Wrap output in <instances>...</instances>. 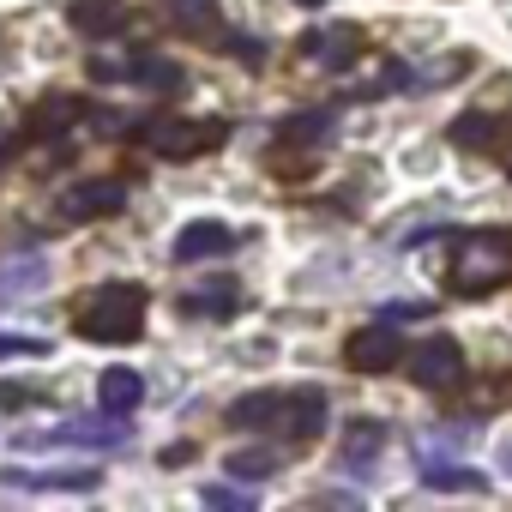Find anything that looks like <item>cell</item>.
<instances>
[{"label": "cell", "instance_id": "1", "mask_svg": "<svg viewBox=\"0 0 512 512\" xmlns=\"http://www.w3.org/2000/svg\"><path fill=\"white\" fill-rule=\"evenodd\" d=\"M500 284H512V235L506 229L452 235V290L458 296H488Z\"/></svg>", "mask_w": 512, "mask_h": 512}, {"label": "cell", "instance_id": "2", "mask_svg": "<svg viewBox=\"0 0 512 512\" xmlns=\"http://www.w3.org/2000/svg\"><path fill=\"white\" fill-rule=\"evenodd\" d=\"M145 332V290L139 284H103L79 302V338L91 344H133Z\"/></svg>", "mask_w": 512, "mask_h": 512}, {"label": "cell", "instance_id": "3", "mask_svg": "<svg viewBox=\"0 0 512 512\" xmlns=\"http://www.w3.org/2000/svg\"><path fill=\"white\" fill-rule=\"evenodd\" d=\"M223 139H229L223 121H145L139 127V145L151 157H169V163H187L199 151H217Z\"/></svg>", "mask_w": 512, "mask_h": 512}, {"label": "cell", "instance_id": "4", "mask_svg": "<svg viewBox=\"0 0 512 512\" xmlns=\"http://www.w3.org/2000/svg\"><path fill=\"white\" fill-rule=\"evenodd\" d=\"M410 380H416L422 392L452 398V392L464 386V350H458L452 338H428V344H416V350H410Z\"/></svg>", "mask_w": 512, "mask_h": 512}, {"label": "cell", "instance_id": "5", "mask_svg": "<svg viewBox=\"0 0 512 512\" xmlns=\"http://www.w3.org/2000/svg\"><path fill=\"white\" fill-rule=\"evenodd\" d=\"M344 362H350L356 374H386L392 362H404V338H398V326H392V320H368V326H356V332L344 338Z\"/></svg>", "mask_w": 512, "mask_h": 512}, {"label": "cell", "instance_id": "6", "mask_svg": "<svg viewBox=\"0 0 512 512\" xmlns=\"http://www.w3.org/2000/svg\"><path fill=\"white\" fill-rule=\"evenodd\" d=\"M133 434H127V422L121 416H85V422H55V428H43V434H25L19 446H127Z\"/></svg>", "mask_w": 512, "mask_h": 512}, {"label": "cell", "instance_id": "7", "mask_svg": "<svg viewBox=\"0 0 512 512\" xmlns=\"http://www.w3.org/2000/svg\"><path fill=\"white\" fill-rule=\"evenodd\" d=\"M121 205H127V187H121V181H73V187H61V199H55V217H67V223H85V217L121 211Z\"/></svg>", "mask_w": 512, "mask_h": 512}, {"label": "cell", "instance_id": "8", "mask_svg": "<svg viewBox=\"0 0 512 512\" xmlns=\"http://www.w3.org/2000/svg\"><path fill=\"white\" fill-rule=\"evenodd\" d=\"M380 452H386V422H380V416H356V422H344L338 464H344L350 476H374Z\"/></svg>", "mask_w": 512, "mask_h": 512}, {"label": "cell", "instance_id": "9", "mask_svg": "<svg viewBox=\"0 0 512 512\" xmlns=\"http://www.w3.org/2000/svg\"><path fill=\"white\" fill-rule=\"evenodd\" d=\"M235 247V229L229 223H217V217H199V223H187L181 235H175V260H211V253H229Z\"/></svg>", "mask_w": 512, "mask_h": 512}, {"label": "cell", "instance_id": "10", "mask_svg": "<svg viewBox=\"0 0 512 512\" xmlns=\"http://www.w3.org/2000/svg\"><path fill=\"white\" fill-rule=\"evenodd\" d=\"M284 434L296 440V446H308L320 428H326V392L320 386H302V392H284Z\"/></svg>", "mask_w": 512, "mask_h": 512}, {"label": "cell", "instance_id": "11", "mask_svg": "<svg viewBox=\"0 0 512 512\" xmlns=\"http://www.w3.org/2000/svg\"><path fill=\"white\" fill-rule=\"evenodd\" d=\"M0 488H43V494H91L97 470H7Z\"/></svg>", "mask_w": 512, "mask_h": 512}, {"label": "cell", "instance_id": "12", "mask_svg": "<svg viewBox=\"0 0 512 512\" xmlns=\"http://www.w3.org/2000/svg\"><path fill=\"white\" fill-rule=\"evenodd\" d=\"M67 19L85 37H121L127 31V0H73Z\"/></svg>", "mask_w": 512, "mask_h": 512}, {"label": "cell", "instance_id": "13", "mask_svg": "<svg viewBox=\"0 0 512 512\" xmlns=\"http://www.w3.org/2000/svg\"><path fill=\"white\" fill-rule=\"evenodd\" d=\"M302 55H314V61H326V67H344V61H356V55H362V31H356V25L308 31V37H302Z\"/></svg>", "mask_w": 512, "mask_h": 512}, {"label": "cell", "instance_id": "14", "mask_svg": "<svg viewBox=\"0 0 512 512\" xmlns=\"http://www.w3.org/2000/svg\"><path fill=\"white\" fill-rule=\"evenodd\" d=\"M139 398H145V380H139L133 368H103V380H97V410L127 416V410H139Z\"/></svg>", "mask_w": 512, "mask_h": 512}, {"label": "cell", "instance_id": "15", "mask_svg": "<svg viewBox=\"0 0 512 512\" xmlns=\"http://www.w3.org/2000/svg\"><path fill=\"white\" fill-rule=\"evenodd\" d=\"M163 7V19L175 25V31H187V37H211L223 19H217V0H157Z\"/></svg>", "mask_w": 512, "mask_h": 512}, {"label": "cell", "instance_id": "16", "mask_svg": "<svg viewBox=\"0 0 512 512\" xmlns=\"http://www.w3.org/2000/svg\"><path fill=\"white\" fill-rule=\"evenodd\" d=\"M278 410H284V392H247V398H235V404H229V416H223V422L253 434V428H272V416H278Z\"/></svg>", "mask_w": 512, "mask_h": 512}, {"label": "cell", "instance_id": "17", "mask_svg": "<svg viewBox=\"0 0 512 512\" xmlns=\"http://www.w3.org/2000/svg\"><path fill=\"white\" fill-rule=\"evenodd\" d=\"M79 115H85V103H79V97H43V103L31 109V133L55 139V133H67Z\"/></svg>", "mask_w": 512, "mask_h": 512}, {"label": "cell", "instance_id": "18", "mask_svg": "<svg viewBox=\"0 0 512 512\" xmlns=\"http://www.w3.org/2000/svg\"><path fill=\"white\" fill-rule=\"evenodd\" d=\"M127 79L145 85V91H175V85H181V67L163 61V55H133V61H127Z\"/></svg>", "mask_w": 512, "mask_h": 512}, {"label": "cell", "instance_id": "19", "mask_svg": "<svg viewBox=\"0 0 512 512\" xmlns=\"http://www.w3.org/2000/svg\"><path fill=\"white\" fill-rule=\"evenodd\" d=\"M31 290H43V260L37 253H19V260L0 266V296H31Z\"/></svg>", "mask_w": 512, "mask_h": 512}, {"label": "cell", "instance_id": "20", "mask_svg": "<svg viewBox=\"0 0 512 512\" xmlns=\"http://www.w3.org/2000/svg\"><path fill=\"white\" fill-rule=\"evenodd\" d=\"M422 482H428V488H446V494H476V488H488L476 470H452V464H434V458H422Z\"/></svg>", "mask_w": 512, "mask_h": 512}, {"label": "cell", "instance_id": "21", "mask_svg": "<svg viewBox=\"0 0 512 512\" xmlns=\"http://www.w3.org/2000/svg\"><path fill=\"white\" fill-rule=\"evenodd\" d=\"M235 302H241V290L223 278V284H205V290H193L181 308H187V314H235Z\"/></svg>", "mask_w": 512, "mask_h": 512}, {"label": "cell", "instance_id": "22", "mask_svg": "<svg viewBox=\"0 0 512 512\" xmlns=\"http://www.w3.org/2000/svg\"><path fill=\"white\" fill-rule=\"evenodd\" d=\"M223 470H229L235 482H266V476L278 470V458H272V452H229Z\"/></svg>", "mask_w": 512, "mask_h": 512}, {"label": "cell", "instance_id": "23", "mask_svg": "<svg viewBox=\"0 0 512 512\" xmlns=\"http://www.w3.org/2000/svg\"><path fill=\"white\" fill-rule=\"evenodd\" d=\"M452 139L470 145V151H476V145H494V139H500V121H494V115H458V121H452Z\"/></svg>", "mask_w": 512, "mask_h": 512}, {"label": "cell", "instance_id": "24", "mask_svg": "<svg viewBox=\"0 0 512 512\" xmlns=\"http://www.w3.org/2000/svg\"><path fill=\"white\" fill-rule=\"evenodd\" d=\"M0 356H49L43 338H13V332H0Z\"/></svg>", "mask_w": 512, "mask_h": 512}, {"label": "cell", "instance_id": "25", "mask_svg": "<svg viewBox=\"0 0 512 512\" xmlns=\"http://www.w3.org/2000/svg\"><path fill=\"white\" fill-rule=\"evenodd\" d=\"M19 151H25V133H19V127H7V121H0V169H7V163H13Z\"/></svg>", "mask_w": 512, "mask_h": 512}, {"label": "cell", "instance_id": "26", "mask_svg": "<svg viewBox=\"0 0 512 512\" xmlns=\"http://www.w3.org/2000/svg\"><path fill=\"white\" fill-rule=\"evenodd\" d=\"M326 133V115H302V121H290V139H320Z\"/></svg>", "mask_w": 512, "mask_h": 512}, {"label": "cell", "instance_id": "27", "mask_svg": "<svg viewBox=\"0 0 512 512\" xmlns=\"http://www.w3.org/2000/svg\"><path fill=\"white\" fill-rule=\"evenodd\" d=\"M37 398H43L37 386H0V404H7V410H13V404H37Z\"/></svg>", "mask_w": 512, "mask_h": 512}, {"label": "cell", "instance_id": "28", "mask_svg": "<svg viewBox=\"0 0 512 512\" xmlns=\"http://www.w3.org/2000/svg\"><path fill=\"white\" fill-rule=\"evenodd\" d=\"M374 320H392V326H404V320H422V308H416V302H398V308H380Z\"/></svg>", "mask_w": 512, "mask_h": 512}, {"label": "cell", "instance_id": "29", "mask_svg": "<svg viewBox=\"0 0 512 512\" xmlns=\"http://www.w3.org/2000/svg\"><path fill=\"white\" fill-rule=\"evenodd\" d=\"M205 500H211V506H247V494H235V488H211Z\"/></svg>", "mask_w": 512, "mask_h": 512}, {"label": "cell", "instance_id": "30", "mask_svg": "<svg viewBox=\"0 0 512 512\" xmlns=\"http://www.w3.org/2000/svg\"><path fill=\"white\" fill-rule=\"evenodd\" d=\"M229 55H235V61H260L266 49H260V43H229Z\"/></svg>", "mask_w": 512, "mask_h": 512}, {"label": "cell", "instance_id": "31", "mask_svg": "<svg viewBox=\"0 0 512 512\" xmlns=\"http://www.w3.org/2000/svg\"><path fill=\"white\" fill-rule=\"evenodd\" d=\"M187 458H193V446H169V452H163V464H169V470H181Z\"/></svg>", "mask_w": 512, "mask_h": 512}, {"label": "cell", "instance_id": "32", "mask_svg": "<svg viewBox=\"0 0 512 512\" xmlns=\"http://www.w3.org/2000/svg\"><path fill=\"white\" fill-rule=\"evenodd\" d=\"M500 464H506V476H512V440H506V446H500Z\"/></svg>", "mask_w": 512, "mask_h": 512}, {"label": "cell", "instance_id": "33", "mask_svg": "<svg viewBox=\"0 0 512 512\" xmlns=\"http://www.w3.org/2000/svg\"><path fill=\"white\" fill-rule=\"evenodd\" d=\"M296 7H326V0H296Z\"/></svg>", "mask_w": 512, "mask_h": 512}]
</instances>
